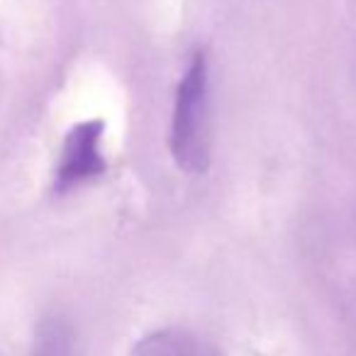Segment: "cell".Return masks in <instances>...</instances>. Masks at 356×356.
<instances>
[{
    "label": "cell",
    "instance_id": "cell-1",
    "mask_svg": "<svg viewBox=\"0 0 356 356\" xmlns=\"http://www.w3.org/2000/svg\"><path fill=\"white\" fill-rule=\"evenodd\" d=\"M210 66L208 56L195 54L176 88L168 147L181 171L200 176L210 166L213 124H210Z\"/></svg>",
    "mask_w": 356,
    "mask_h": 356
},
{
    "label": "cell",
    "instance_id": "cell-2",
    "mask_svg": "<svg viewBox=\"0 0 356 356\" xmlns=\"http://www.w3.org/2000/svg\"><path fill=\"white\" fill-rule=\"evenodd\" d=\"M100 142H103L100 120H86L69 129L56 168V191L66 193L76 186L103 176L105 159L100 154Z\"/></svg>",
    "mask_w": 356,
    "mask_h": 356
},
{
    "label": "cell",
    "instance_id": "cell-3",
    "mask_svg": "<svg viewBox=\"0 0 356 356\" xmlns=\"http://www.w3.org/2000/svg\"><path fill=\"white\" fill-rule=\"evenodd\" d=\"M129 356H225L215 344L205 337L195 334L181 327H166V330L149 332L147 337L134 344Z\"/></svg>",
    "mask_w": 356,
    "mask_h": 356
},
{
    "label": "cell",
    "instance_id": "cell-4",
    "mask_svg": "<svg viewBox=\"0 0 356 356\" xmlns=\"http://www.w3.org/2000/svg\"><path fill=\"white\" fill-rule=\"evenodd\" d=\"M32 356H79L74 327L59 315L47 317L37 330Z\"/></svg>",
    "mask_w": 356,
    "mask_h": 356
}]
</instances>
